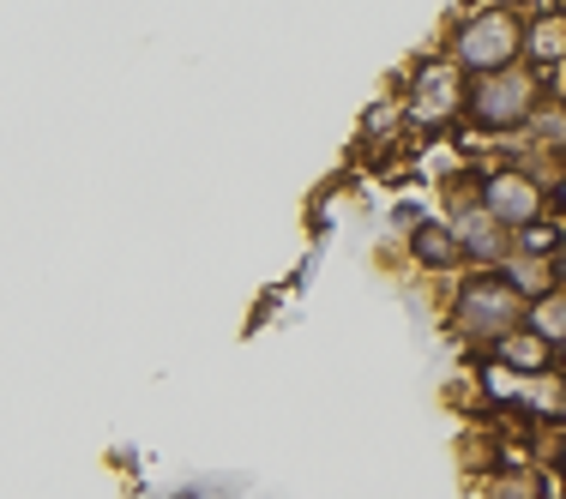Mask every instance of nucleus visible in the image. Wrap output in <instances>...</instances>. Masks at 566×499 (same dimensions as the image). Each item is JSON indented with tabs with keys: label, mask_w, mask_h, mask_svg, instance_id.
Listing matches in <instances>:
<instances>
[{
	"label": "nucleus",
	"mask_w": 566,
	"mask_h": 499,
	"mask_svg": "<svg viewBox=\"0 0 566 499\" xmlns=\"http://www.w3.org/2000/svg\"><path fill=\"white\" fill-rule=\"evenodd\" d=\"M476 199H482V211H489L494 223L512 229V235L531 229V223H543V217H555V193H548V187L536 181L512 151L476 163Z\"/></svg>",
	"instance_id": "39448f33"
},
{
	"label": "nucleus",
	"mask_w": 566,
	"mask_h": 499,
	"mask_svg": "<svg viewBox=\"0 0 566 499\" xmlns=\"http://www.w3.org/2000/svg\"><path fill=\"white\" fill-rule=\"evenodd\" d=\"M434 49H440V55H447L464 78L512 73V66H524V7H506V0H482V7L452 12Z\"/></svg>",
	"instance_id": "f257e3e1"
},
{
	"label": "nucleus",
	"mask_w": 566,
	"mask_h": 499,
	"mask_svg": "<svg viewBox=\"0 0 566 499\" xmlns=\"http://www.w3.org/2000/svg\"><path fill=\"white\" fill-rule=\"evenodd\" d=\"M512 253H524V259H560L566 265V223L543 217V223L518 229V235H512Z\"/></svg>",
	"instance_id": "f8f14e48"
},
{
	"label": "nucleus",
	"mask_w": 566,
	"mask_h": 499,
	"mask_svg": "<svg viewBox=\"0 0 566 499\" xmlns=\"http://www.w3.org/2000/svg\"><path fill=\"white\" fill-rule=\"evenodd\" d=\"M410 139H416V132H410V120H403L398 91H380V97L361 109V120H356V157H368L374 169L392 163V157H398Z\"/></svg>",
	"instance_id": "0eeeda50"
},
{
	"label": "nucleus",
	"mask_w": 566,
	"mask_h": 499,
	"mask_svg": "<svg viewBox=\"0 0 566 499\" xmlns=\"http://www.w3.org/2000/svg\"><path fill=\"white\" fill-rule=\"evenodd\" d=\"M524 326L543 331L548 343H560V349H566V283H560L555 295H548V301H536V307H531V319H524Z\"/></svg>",
	"instance_id": "ddd939ff"
},
{
	"label": "nucleus",
	"mask_w": 566,
	"mask_h": 499,
	"mask_svg": "<svg viewBox=\"0 0 566 499\" xmlns=\"http://www.w3.org/2000/svg\"><path fill=\"white\" fill-rule=\"evenodd\" d=\"M555 217H560V223H566V199H560V211H555Z\"/></svg>",
	"instance_id": "dca6fc26"
},
{
	"label": "nucleus",
	"mask_w": 566,
	"mask_h": 499,
	"mask_svg": "<svg viewBox=\"0 0 566 499\" xmlns=\"http://www.w3.org/2000/svg\"><path fill=\"white\" fill-rule=\"evenodd\" d=\"M524 66L536 78H548V85L566 73V7L560 0L524 7Z\"/></svg>",
	"instance_id": "6e6552de"
},
{
	"label": "nucleus",
	"mask_w": 566,
	"mask_h": 499,
	"mask_svg": "<svg viewBox=\"0 0 566 499\" xmlns=\"http://www.w3.org/2000/svg\"><path fill=\"white\" fill-rule=\"evenodd\" d=\"M548 499H566V488H555V493H548Z\"/></svg>",
	"instance_id": "f3484780"
},
{
	"label": "nucleus",
	"mask_w": 566,
	"mask_h": 499,
	"mask_svg": "<svg viewBox=\"0 0 566 499\" xmlns=\"http://www.w3.org/2000/svg\"><path fill=\"white\" fill-rule=\"evenodd\" d=\"M501 277L512 283V295H518L524 307H536V301H548V295L566 283V265L560 259H524V253H512V259L501 265Z\"/></svg>",
	"instance_id": "9b49d317"
},
{
	"label": "nucleus",
	"mask_w": 566,
	"mask_h": 499,
	"mask_svg": "<svg viewBox=\"0 0 566 499\" xmlns=\"http://www.w3.org/2000/svg\"><path fill=\"white\" fill-rule=\"evenodd\" d=\"M169 499H218V488H211V481H199V488H181V493H169Z\"/></svg>",
	"instance_id": "4468645a"
},
{
	"label": "nucleus",
	"mask_w": 566,
	"mask_h": 499,
	"mask_svg": "<svg viewBox=\"0 0 566 499\" xmlns=\"http://www.w3.org/2000/svg\"><path fill=\"white\" fill-rule=\"evenodd\" d=\"M531 319V307L512 295V283L501 272H464L447 283V307H440V326L452 343H464V355L476 361L482 349H494L501 337H512Z\"/></svg>",
	"instance_id": "f03ea898"
},
{
	"label": "nucleus",
	"mask_w": 566,
	"mask_h": 499,
	"mask_svg": "<svg viewBox=\"0 0 566 499\" xmlns=\"http://www.w3.org/2000/svg\"><path fill=\"white\" fill-rule=\"evenodd\" d=\"M476 361H489V368L512 373V380H548V373H560V368H566V349H560V343H548L543 331L518 326L512 337H501L494 349H482Z\"/></svg>",
	"instance_id": "423d86ee"
},
{
	"label": "nucleus",
	"mask_w": 566,
	"mask_h": 499,
	"mask_svg": "<svg viewBox=\"0 0 566 499\" xmlns=\"http://www.w3.org/2000/svg\"><path fill=\"white\" fill-rule=\"evenodd\" d=\"M398 241H403V259H410V272L440 277V283L464 277V247H458V235H452L447 217H422L410 235H398Z\"/></svg>",
	"instance_id": "1a4fd4ad"
},
{
	"label": "nucleus",
	"mask_w": 566,
	"mask_h": 499,
	"mask_svg": "<svg viewBox=\"0 0 566 499\" xmlns=\"http://www.w3.org/2000/svg\"><path fill=\"white\" fill-rule=\"evenodd\" d=\"M548 78H536L531 66H512L494 78H470V103H464V132L482 145H518V132L531 127V115L543 109Z\"/></svg>",
	"instance_id": "7ed1b4c3"
},
{
	"label": "nucleus",
	"mask_w": 566,
	"mask_h": 499,
	"mask_svg": "<svg viewBox=\"0 0 566 499\" xmlns=\"http://www.w3.org/2000/svg\"><path fill=\"white\" fill-rule=\"evenodd\" d=\"M398 103H403V120H410L416 139H434V132H464V103H470V78L440 55H416L398 78Z\"/></svg>",
	"instance_id": "20e7f679"
},
{
	"label": "nucleus",
	"mask_w": 566,
	"mask_h": 499,
	"mask_svg": "<svg viewBox=\"0 0 566 499\" xmlns=\"http://www.w3.org/2000/svg\"><path fill=\"white\" fill-rule=\"evenodd\" d=\"M560 464H566V452H560Z\"/></svg>",
	"instance_id": "a211bd4d"
},
{
	"label": "nucleus",
	"mask_w": 566,
	"mask_h": 499,
	"mask_svg": "<svg viewBox=\"0 0 566 499\" xmlns=\"http://www.w3.org/2000/svg\"><path fill=\"white\" fill-rule=\"evenodd\" d=\"M548 493H555L548 469L536 464V457H518V452H512L501 469H489L482 488H476V499H548Z\"/></svg>",
	"instance_id": "9d476101"
},
{
	"label": "nucleus",
	"mask_w": 566,
	"mask_h": 499,
	"mask_svg": "<svg viewBox=\"0 0 566 499\" xmlns=\"http://www.w3.org/2000/svg\"><path fill=\"white\" fill-rule=\"evenodd\" d=\"M548 97H555V103H560V109H566V73L555 78V85H548Z\"/></svg>",
	"instance_id": "2eb2a0df"
}]
</instances>
